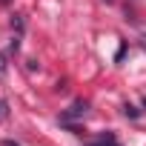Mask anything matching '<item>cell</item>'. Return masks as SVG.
Wrapping results in <instances>:
<instances>
[{
    "label": "cell",
    "mask_w": 146,
    "mask_h": 146,
    "mask_svg": "<svg viewBox=\"0 0 146 146\" xmlns=\"http://www.w3.org/2000/svg\"><path fill=\"white\" fill-rule=\"evenodd\" d=\"M0 3H9V0H0Z\"/></svg>",
    "instance_id": "8"
},
{
    "label": "cell",
    "mask_w": 146,
    "mask_h": 146,
    "mask_svg": "<svg viewBox=\"0 0 146 146\" xmlns=\"http://www.w3.org/2000/svg\"><path fill=\"white\" fill-rule=\"evenodd\" d=\"M12 26H15L17 32H23V17H20V15H15V20H12Z\"/></svg>",
    "instance_id": "5"
},
{
    "label": "cell",
    "mask_w": 146,
    "mask_h": 146,
    "mask_svg": "<svg viewBox=\"0 0 146 146\" xmlns=\"http://www.w3.org/2000/svg\"><path fill=\"white\" fill-rule=\"evenodd\" d=\"M0 120H9V103L0 98Z\"/></svg>",
    "instance_id": "3"
},
{
    "label": "cell",
    "mask_w": 146,
    "mask_h": 146,
    "mask_svg": "<svg viewBox=\"0 0 146 146\" xmlns=\"http://www.w3.org/2000/svg\"><path fill=\"white\" fill-rule=\"evenodd\" d=\"M89 146H120V140L115 137V132H103V135H98Z\"/></svg>",
    "instance_id": "1"
},
{
    "label": "cell",
    "mask_w": 146,
    "mask_h": 146,
    "mask_svg": "<svg viewBox=\"0 0 146 146\" xmlns=\"http://www.w3.org/2000/svg\"><path fill=\"white\" fill-rule=\"evenodd\" d=\"M123 112H126V117H137V115H140V112H137V109H135V106H129V103H126V106H123Z\"/></svg>",
    "instance_id": "4"
},
{
    "label": "cell",
    "mask_w": 146,
    "mask_h": 146,
    "mask_svg": "<svg viewBox=\"0 0 146 146\" xmlns=\"http://www.w3.org/2000/svg\"><path fill=\"white\" fill-rule=\"evenodd\" d=\"M3 146H20V143H15V140H3Z\"/></svg>",
    "instance_id": "7"
},
{
    "label": "cell",
    "mask_w": 146,
    "mask_h": 146,
    "mask_svg": "<svg viewBox=\"0 0 146 146\" xmlns=\"http://www.w3.org/2000/svg\"><path fill=\"white\" fill-rule=\"evenodd\" d=\"M83 112H86V100H78L75 106H72V109H69V112H63V115H60V120H63V123H69L72 117H80Z\"/></svg>",
    "instance_id": "2"
},
{
    "label": "cell",
    "mask_w": 146,
    "mask_h": 146,
    "mask_svg": "<svg viewBox=\"0 0 146 146\" xmlns=\"http://www.w3.org/2000/svg\"><path fill=\"white\" fill-rule=\"evenodd\" d=\"M6 72V63H3V54H0V75H3Z\"/></svg>",
    "instance_id": "6"
}]
</instances>
